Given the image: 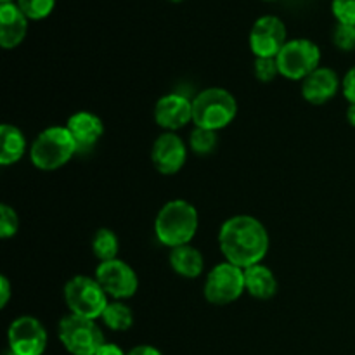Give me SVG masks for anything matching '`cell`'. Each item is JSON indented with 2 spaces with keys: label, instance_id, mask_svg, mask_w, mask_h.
Here are the masks:
<instances>
[{
  "label": "cell",
  "instance_id": "484cf974",
  "mask_svg": "<svg viewBox=\"0 0 355 355\" xmlns=\"http://www.w3.org/2000/svg\"><path fill=\"white\" fill-rule=\"evenodd\" d=\"M279 75V66L276 58H257L255 59V76L263 83L272 82Z\"/></svg>",
  "mask_w": 355,
  "mask_h": 355
},
{
  "label": "cell",
  "instance_id": "ac0fdd59",
  "mask_svg": "<svg viewBox=\"0 0 355 355\" xmlns=\"http://www.w3.org/2000/svg\"><path fill=\"white\" fill-rule=\"evenodd\" d=\"M246 291L257 300H269L277 293V279L272 270L263 263L245 269Z\"/></svg>",
  "mask_w": 355,
  "mask_h": 355
},
{
  "label": "cell",
  "instance_id": "ba28073f",
  "mask_svg": "<svg viewBox=\"0 0 355 355\" xmlns=\"http://www.w3.org/2000/svg\"><path fill=\"white\" fill-rule=\"evenodd\" d=\"M245 291V269L222 262L208 272L203 293L211 305H229Z\"/></svg>",
  "mask_w": 355,
  "mask_h": 355
},
{
  "label": "cell",
  "instance_id": "d590c367",
  "mask_svg": "<svg viewBox=\"0 0 355 355\" xmlns=\"http://www.w3.org/2000/svg\"><path fill=\"white\" fill-rule=\"evenodd\" d=\"M267 2H270V0H267Z\"/></svg>",
  "mask_w": 355,
  "mask_h": 355
},
{
  "label": "cell",
  "instance_id": "7c38bea8",
  "mask_svg": "<svg viewBox=\"0 0 355 355\" xmlns=\"http://www.w3.org/2000/svg\"><path fill=\"white\" fill-rule=\"evenodd\" d=\"M187 146L175 132H165L151 148V162L163 175H173L186 165Z\"/></svg>",
  "mask_w": 355,
  "mask_h": 355
},
{
  "label": "cell",
  "instance_id": "7a4b0ae2",
  "mask_svg": "<svg viewBox=\"0 0 355 355\" xmlns=\"http://www.w3.org/2000/svg\"><path fill=\"white\" fill-rule=\"evenodd\" d=\"M200 215L196 207L186 200H172L159 208L155 220V234L168 248L191 245L198 232Z\"/></svg>",
  "mask_w": 355,
  "mask_h": 355
},
{
  "label": "cell",
  "instance_id": "7402d4cb",
  "mask_svg": "<svg viewBox=\"0 0 355 355\" xmlns=\"http://www.w3.org/2000/svg\"><path fill=\"white\" fill-rule=\"evenodd\" d=\"M217 132L208 130V128L194 127V130L189 135V148L194 155L208 156L217 148Z\"/></svg>",
  "mask_w": 355,
  "mask_h": 355
},
{
  "label": "cell",
  "instance_id": "8fae6325",
  "mask_svg": "<svg viewBox=\"0 0 355 355\" xmlns=\"http://www.w3.org/2000/svg\"><path fill=\"white\" fill-rule=\"evenodd\" d=\"M286 42V26L277 16L259 17L250 31V47L255 58H277Z\"/></svg>",
  "mask_w": 355,
  "mask_h": 355
},
{
  "label": "cell",
  "instance_id": "5bb4252c",
  "mask_svg": "<svg viewBox=\"0 0 355 355\" xmlns=\"http://www.w3.org/2000/svg\"><path fill=\"white\" fill-rule=\"evenodd\" d=\"M66 128L75 141L78 155L92 151L94 146L101 141L104 134L103 120L90 111H78V113L71 114L66 121Z\"/></svg>",
  "mask_w": 355,
  "mask_h": 355
},
{
  "label": "cell",
  "instance_id": "4fadbf2b",
  "mask_svg": "<svg viewBox=\"0 0 355 355\" xmlns=\"http://www.w3.org/2000/svg\"><path fill=\"white\" fill-rule=\"evenodd\" d=\"M155 121L165 132H175L193 121V101L182 94H166L155 106Z\"/></svg>",
  "mask_w": 355,
  "mask_h": 355
},
{
  "label": "cell",
  "instance_id": "cb8c5ba5",
  "mask_svg": "<svg viewBox=\"0 0 355 355\" xmlns=\"http://www.w3.org/2000/svg\"><path fill=\"white\" fill-rule=\"evenodd\" d=\"M17 229H19V217H17L16 210L10 208L9 205L3 203L2 207H0V238H14Z\"/></svg>",
  "mask_w": 355,
  "mask_h": 355
},
{
  "label": "cell",
  "instance_id": "9c48e42d",
  "mask_svg": "<svg viewBox=\"0 0 355 355\" xmlns=\"http://www.w3.org/2000/svg\"><path fill=\"white\" fill-rule=\"evenodd\" d=\"M97 283L113 300H127L137 293L139 279L135 270L120 259L101 262L96 269Z\"/></svg>",
  "mask_w": 355,
  "mask_h": 355
},
{
  "label": "cell",
  "instance_id": "d6986e66",
  "mask_svg": "<svg viewBox=\"0 0 355 355\" xmlns=\"http://www.w3.org/2000/svg\"><path fill=\"white\" fill-rule=\"evenodd\" d=\"M0 165L9 166L19 162L26 153V139L17 127L10 123H3L0 127Z\"/></svg>",
  "mask_w": 355,
  "mask_h": 355
},
{
  "label": "cell",
  "instance_id": "4dcf8cb0",
  "mask_svg": "<svg viewBox=\"0 0 355 355\" xmlns=\"http://www.w3.org/2000/svg\"><path fill=\"white\" fill-rule=\"evenodd\" d=\"M96 355H127L116 343H104L99 350H97Z\"/></svg>",
  "mask_w": 355,
  "mask_h": 355
},
{
  "label": "cell",
  "instance_id": "d6a6232c",
  "mask_svg": "<svg viewBox=\"0 0 355 355\" xmlns=\"http://www.w3.org/2000/svg\"><path fill=\"white\" fill-rule=\"evenodd\" d=\"M2 355H16V354H14L12 350H10V349H7V350H3V354H2Z\"/></svg>",
  "mask_w": 355,
  "mask_h": 355
},
{
  "label": "cell",
  "instance_id": "277c9868",
  "mask_svg": "<svg viewBox=\"0 0 355 355\" xmlns=\"http://www.w3.org/2000/svg\"><path fill=\"white\" fill-rule=\"evenodd\" d=\"M75 155H78L76 144L66 127L45 128L35 137L30 148L31 163L35 168L44 172H54L61 168Z\"/></svg>",
  "mask_w": 355,
  "mask_h": 355
},
{
  "label": "cell",
  "instance_id": "ffe728a7",
  "mask_svg": "<svg viewBox=\"0 0 355 355\" xmlns=\"http://www.w3.org/2000/svg\"><path fill=\"white\" fill-rule=\"evenodd\" d=\"M103 322L106 324V328H110L111 331H128L134 324V312L128 307L125 302L113 300L107 304L106 311L101 315Z\"/></svg>",
  "mask_w": 355,
  "mask_h": 355
},
{
  "label": "cell",
  "instance_id": "4316f807",
  "mask_svg": "<svg viewBox=\"0 0 355 355\" xmlns=\"http://www.w3.org/2000/svg\"><path fill=\"white\" fill-rule=\"evenodd\" d=\"M331 9L338 23L355 26V0H333Z\"/></svg>",
  "mask_w": 355,
  "mask_h": 355
},
{
  "label": "cell",
  "instance_id": "6da1fadb",
  "mask_svg": "<svg viewBox=\"0 0 355 355\" xmlns=\"http://www.w3.org/2000/svg\"><path fill=\"white\" fill-rule=\"evenodd\" d=\"M269 232L252 215H234L222 224L218 246L225 262L241 269L262 263L269 252Z\"/></svg>",
  "mask_w": 355,
  "mask_h": 355
},
{
  "label": "cell",
  "instance_id": "5b68a950",
  "mask_svg": "<svg viewBox=\"0 0 355 355\" xmlns=\"http://www.w3.org/2000/svg\"><path fill=\"white\" fill-rule=\"evenodd\" d=\"M64 302L69 314L85 319H99L110 304V297L96 277L75 276L66 283Z\"/></svg>",
  "mask_w": 355,
  "mask_h": 355
},
{
  "label": "cell",
  "instance_id": "3957f363",
  "mask_svg": "<svg viewBox=\"0 0 355 355\" xmlns=\"http://www.w3.org/2000/svg\"><path fill=\"white\" fill-rule=\"evenodd\" d=\"M238 114V101L229 90L220 87H210L193 99V123L194 127L208 130H222Z\"/></svg>",
  "mask_w": 355,
  "mask_h": 355
},
{
  "label": "cell",
  "instance_id": "f1b7e54d",
  "mask_svg": "<svg viewBox=\"0 0 355 355\" xmlns=\"http://www.w3.org/2000/svg\"><path fill=\"white\" fill-rule=\"evenodd\" d=\"M10 298V283L6 276L0 277V307H6Z\"/></svg>",
  "mask_w": 355,
  "mask_h": 355
},
{
  "label": "cell",
  "instance_id": "603a6c76",
  "mask_svg": "<svg viewBox=\"0 0 355 355\" xmlns=\"http://www.w3.org/2000/svg\"><path fill=\"white\" fill-rule=\"evenodd\" d=\"M16 3L28 19L40 21L54 10L55 0H16Z\"/></svg>",
  "mask_w": 355,
  "mask_h": 355
},
{
  "label": "cell",
  "instance_id": "52a82bcc",
  "mask_svg": "<svg viewBox=\"0 0 355 355\" xmlns=\"http://www.w3.org/2000/svg\"><path fill=\"white\" fill-rule=\"evenodd\" d=\"M276 59L279 66V75L288 80H305L314 69L319 68L321 51L312 40L295 38V40L286 42Z\"/></svg>",
  "mask_w": 355,
  "mask_h": 355
},
{
  "label": "cell",
  "instance_id": "d4e9b609",
  "mask_svg": "<svg viewBox=\"0 0 355 355\" xmlns=\"http://www.w3.org/2000/svg\"><path fill=\"white\" fill-rule=\"evenodd\" d=\"M333 44L340 51H354L355 49V26L354 24L338 23L333 30Z\"/></svg>",
  "mask_w": 355,
  "mask_h": 355
},
{
  "label": "cell",
  "instance_id": "9a60e30c",
  "mask_svg": "<svg viewBox=\"0 0 355 355\" xmlns=\"http://www.w3.org/2000/svg\"><path fill=\"white\" fill-rule=\"evenodd\" d=\"M340 78L331 68H321L311 73L305 80H302V96L307 103L314 106H321L331 101L340 89Z\"/></svg>",
  "mask_w": 355,
  "mask_h": 355
},
{
  "label": "cell",
  "instance_id": "8992f818",
  "mask_svg": "<svg viewBox=\"0 0 355 355\" xmlns=\"http://www.w3.org/2000/svg\"><path fill=\"white\" fill-rule=\"evenodd\" d=\"M59 342L71 355H96L106 343L103 331L92 319L68 314L59 322Z\"/></svg>",
  "mask_w": 355,
  "mask_h": 355
},
{
  "label": "cell",
  "instance_id": "836d02e7",
  "mask_svg": "<svg viewBox=\"0 0 355 355\" xmlns=\"http://www.w3.org/2000/svg\"><path fill=\"white\" fill-rule=\"evenodd\" d=\"M14 0H0V3H12Z\"/></svg>",
  "mask_w": 355,
  "mask_h": 355
},
{
  "label": "cell",
  "instance_id": "30bf717a",
  "mask_svg": "<svg viewBox=\"0 0 355 355\" xmlns=\"http://www.w3.org/2000/svg\"><path fill=\"white\" fill-rule=\"evenodd\" d=\"M7 342L16 355H44L49 342L47 329L33 315H21L10 322Z\"/></svg>",
  "mask_w": 355,
  "mask_h": 355
},
{
  "label": "cell",
  "instance_id": "e0dca14e",
  "mask_svg": "<svg viewBox=\"0 0 355 355\" xmlns=\"http://www.w3.org/2000/svg\"><path fill=\"white\" fill-rule=\"evenodd\" d=\"M168 260L173 272L180 277H186V279H196L205 270L203 255L193 245H184L172 248L170 250Z\"/></svg>",
  "mask_w": 355,
  "mask_h": 355
},
{
  "label": "cell",
  "instance_id": "83f0119b",
  "mask_svg": "<svg viewBox=\"0 0 355 355\" xmlns=\"http://www.w3.org/2000/svg\"><path fill=\"white\" fill-rule=\"evenodd\" d=\"M342 90L345 99L350 104H355V66L347 71V75L342 80Z\"/></svg>",
  "mask_w": 355,
  "mask_h": 355
},
{
  "label": "cell",
  "instance_id": "e575fe53",
  "mask_svg": "<svg viewBox=\"0 0 355 355\" xmlns=\"http://www.w3.org/2000/svg\"><path fill=\"white\" fill-rule=\"evenodd\" d=\"M170 2H182V0H170Z\"/></svg>",
  "mask_w": 355,
  "mask_h": 355
},
{
  "label": "cell",
  "instance_id": "2e32d148",
  "mask_svg": "<svg viewBox=\"0 0 355 355\" xmlns=\"http://www.w3.org/2000/svg\"><path fill=\"white\" fill-rule=\"evenodd\" d=\"M28 33V17L17 3H0V45L14 49Z\"/></svg>",
  "mask_w": 355,
  "mask_h": 355
},
{
  "label": "cell",
  "instance_id": "44dd1931",
  "mask_svg": "<svg viewBox=\"0 0 355 355\" xmlns=\"http://www.w3.org/2000/svg\"><path fill=\"white\" fill-rule=\"evenodd\" d=\"M118 250H120V241H118L116 234L111 229H97L92 238L94 257L101 262H110V260L118 259Z\"/></svg>",
  "mask_w": 355,
  "mask_h": 355
},
{
  "label": "cell",
  "instance_id": "1f68e13d",
  "mask_svg": "<svg viewBox=\"0 0 355 355\" xmlns=\"http://www.w3.org/2000/svg\"><path fill=\"white\" fill-rule=\"evenodd\" d=\"M347 120L355 128V104H350L349 110H347Z\"/></svg>",
  "mask_w": 355,
  "mask_h": 355
},
{
  "label": "cell",
  "instance_id": "f546056e",
  "mask_svg": "<svg viewBox=\"0 0 355 355\" xmlns=\"http://www.w3.org/2000/svg\"><path fill=\"white\" fill-rule=\"evenodd\" d=\"M127 355H163L158 349H155L153 345H137L127 352Z\"/></svg>",
  "mask_w": 355,
  "mask_h": 355
}]
</instances>
